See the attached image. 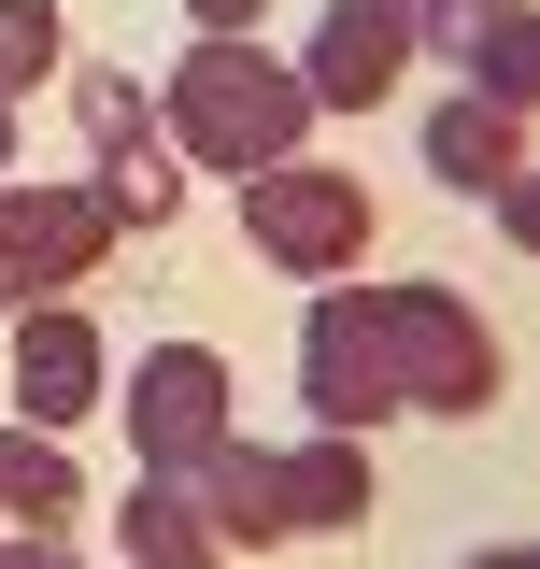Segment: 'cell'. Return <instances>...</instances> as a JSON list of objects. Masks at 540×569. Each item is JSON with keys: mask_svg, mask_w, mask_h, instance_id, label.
Masks as SVG:
<instances>
[{"mask_svg": "<svg viewBox=\"0 0 540 569\" xmlns=\"http://www.w3.org/2000/svg\"><path fill=\"white\" fill-rule=\"evenodd\" d=\"M427 171L483 200L498 171H527V114H498V100H470V86H456V100H427Z\"/></svg>", "mask_w": 540, "mask_h": 569, "instance_id": "8fae6325", "label": "cell"}, {"mask_svg": "<svg viewBox=\"0 0 540 569\" xmlns=\"http://www.w3.org/2000/svg\"><path fill=\"white\" fill-rule=\"evenodd\" d=\"M100 242H114L100 186H0V299H14V313L58 299V284H86Z\"/></svg>", "mask_w": 540, "mask_h": 569, "instance_id": "8992f818", "label": "cell"}, {"mask_svg": "<svg viewBox=\"0 0 540 569\" xmlns=\"http://www.w3.org/2000/svg\"><path fill=\"white\" fill-rule=\"evenodd\" d=\"M86 399H100V328L71 313V299H29L14 313V427H86Z\"/></svg>", "mask_w": 540, "mask_h": 569, "instance_id": "9c48e42d", "label": "cell"}, {"mask_svg": "<svg viewBox=\"0 0 540 569\" xmlns=\"http://www.w3.org/2000/svg\"><path fill=\"white\" fill-rule=\"evenodd\" d=\"M71 129H86V157H129V142H157V114H142L129 71H86L71 86Z\"/></svg>", "mask_w": 540, "mask_h": 569, "instance_id": "2e32d148", "label": "cell"}, {"mask_svg": "<svg viewBox=\"0 0 540 569\" xmlns=\"http://www.w3.org/2000/svg\"><path fill=\"white\" fill-rule=\"evenodd\" d=\"M0 171H14V100H0Z\"/></svg>", "mask_w": 540, "mask_h": 569, "instance_id": "7402d4cb", "label": "cell"}, {"mask_svg": "<svg viewBox=\"0 0 540 569\" xmlns=\"http://www.w3.org/2000/svg\"><path fill=\"white\" fill-rule=\"evenodd\" d=\"M186 498L213 512V541L242 556V541H284V485H270V441H213L200 470H186Z\"/></svg>", "mask_w": 540, "mask_h": 569, "instance_id": "7c38bea8", "label": "cell"}, {"mask_svg": "<svg viewBox=\"0 0 540 569\" xmlns=\"http://www.w3.org/2000/svg\"><path fill=\"white\" fill-rule=\"evenodd\" d=\"M0 569H71V541H58V527H14V541H0Z\"/></svg>", "mask_w": 540, "mask_h": 569, "instance_id": "ffe728a7", "label": "cell"}, {"mask_svg": "<svg viewBox=\"0 0 540 569\" xmlns=\"http://www.w3.org/2000/svg\"><path fill=\"white\" fill-rule=\"evenodd\" d=\"M483 213H498L512 242H540V186H527V171H498V186H483Z\"/></svg>", "mask_w": 540, "mask_h": 569, "instance_id": "ac0fdd59", "label": "cell"}, {"mask_svg": "<svg viewBox=\"0 0 540 569\" xmlns=\"http://www.w3.org/2000/svg\"><path fill=\"white\" fill-rule=\"evenodd\" d=\"M213 441H242V427H228V356L213 342H157L129 370V456L157 470V485H186Z\"/></svg>", "mask_w": 540, "mask_h": 569, "instance_id": "277c9868", "label": "cell"}, {"mask_svg": "<svg viewBox=\"0 0 540 569\" xmlns=\"http://www.w3.org/2000/svg\"><path fill=\"white\" fill-rule=\"evenodd\" d=\"M186 14H200V43H242V29H257L270 0H186Z\"/></svg>", "mask_w": 540, "mask_h": 569, "instance_id": "d6986e66", "label": "cell"}, {"mask_svg": "<svg viewBox=\"0 0 540 569\" xmlns=\"http://www.w3.org/2000/svg\"><path fill=\"white\" fill-rule=\"evenodd\" d=\"M299 399H313V427H341V441H370V427L399 413L384 328H370V284H328V299L299 313Z\"/></svg>", "mask_w": 540, "mask_h": 569, "instance_id": "5b68a950", "label": "cell"}, {"mask_svg": "<svg viewBox=\"0 0 540 569\" xmlns=\"http://www.w3.org/2000/svg\"><path fill=\"white\" fill-rule=\"evenodd\" d=\"M0 512H14V527H71V512H86V485H71V456L43 427H0Z\"/></svg>", "mask_w": 540, "mask_h": 569, "instance_id": "5bb4252c", "label": "cell"}, {"mask_svg": "<svg viewBox=\"0 0 540 569\" xmlns=\"http://www.w3.org/2000/svg\"><path fill=\"white\" fill-rule=\"evenodd\" d=\"M58 71V0H0V100Z\"/></svg>", "mask_w": 540, "mask_h": 569, "instance_id": "e0dca14e", "label": "cell"}, {"mask_svg": "<svg viewBox=\"0 0 540 569\" xmlns=\"http://www.w3.org/2000/svg\"><path fill=\"white\" fill-rule=\"evenodd\" d=\"M171 200H186V157H171V142H129V157H100V213H114V228H157Z\"/></svg>", "mask_w": 540, "mask_h": 569, "instance_id": "9a60e30c", "label": "cell"}, {"mask_svg": "<svg viewBox=\"0 0 540 569\" xmlns=\"http://www.w3.org/2000/svg\"><path fill=\"white\" fill-rule=\"evenodd\" d=\"M270 485H284V541H299V527H356V512H370V456H356L341 427H299V441L270 456Z\"/></svg>", "mask_w": 540, "mask_h": 569, "instance_id": "30bf717a", "label": "cell"}, {"mask_svg": "<svg viewBox=\"0 0 540 569\" xmlns=\"http://www.w3.org/2000/svg\"><path fill=\"white\" fill-rule=\"evenodd\" d=\"M157 129H171V157L257 186V171H284V157L313 142V100H299V71L257 58V43H186L171 86H157Z\"/></svg>", "mask_w": 540, "mask_h": 569, "instance_id": "6da1fadb", "label": "cell"}, {"mask_svg": "<svg viewBox=\"0 0 540 569\" xmlns=\"http://www.w3.org/2000/svg\"><path fill=\"white\" fill-rule=\"evenodd\" d=\"M412 58H456L470 100L540 114V14L527 0H412Z\"/></svg>", "mask_w": 540, "mask_h": 569, "instance_id": "52a82bcc", "label": "cell"}, {"mask_svg": "<svg viewBox=\"0 0 540 569\" xmlns=\"http://www.w3.org/2000/svg\"><path fill=\"white\" fill-rule=\"evenodd\" d=\"M470 569H540V556H512V541H498V556H470Z\"/></svg>", "mask_w": 540, "mask_h": 569, "instance_id": "44dd1931", "label": "cell"}, {"mask_svg": "<svg viewBox=\"0 0 540 569\" xmlns=\"http://www.w3.org/2000/svg\"><path fill=\"white\" fill-rule=\"evenodd\" d=\"M242 228H257V257L270 271H299V284H328V271H356V242H370V186L356 171H257L242 186Z\"/></svg>", "mask_w": 540, "mask_h": 569, "instance_id": "3957f363", "label": "cell"}, {"mask_svg": "<svg viewBox=\"0 0 540 569\" xmlns=\"http://www.w3.org/2000/svg\"><path fill=\"white\" fill-rule=\"evenodd\" d=\"M114 541H129V569H213V556H228V541H213V512H200L186 485H157V470L114 498Z\"/></svg>", "mask_w": 540, "mask_h": 569, "instance_id": "4fadbf2b", "label": "cell"}, {"mask_svg": "<svg viewBox=\"0 0 540 569\" xmlns=\"http://www.w3.org/2000/svg\"><path fill=\"white\" fill-rule=\"evenodd\" d=\"M370 328H384V385H399V413H483V399L512 385L498 328H483L456 284H370Z\"/></svg>", "mask_w": 540, "mask_h": 569, "instance_id": "7a4b0ae2", "label": "cell"}, {"mask_svg": "<svg viewBox=\"0 0 540 569\" xmlns=\"http://www.w3.org/2000/svg\"><path fill=\"white\" fill-rule=\"evenodd\" d=\"M284 71H299V100H313V114H370V100L412 71V0H328L313 58H284Z\"/></svg>", "mask_w": 540, "mask_h": 569, "instance_id": "ba28073f", "label": "cell"}]
</instances>
